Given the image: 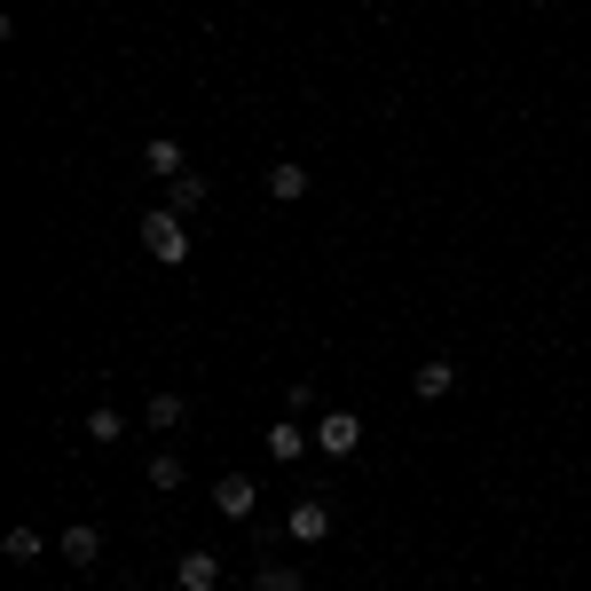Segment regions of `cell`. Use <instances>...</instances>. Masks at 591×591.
Returning <instances> with one entry per match:
<instances>
[{"mask_svg": "<svg viewBox=\"0 0 591 591\" xmlns=\"http://www.w3.org/2000/svg\"><path fill=\"white\" fill-rule=\"evenodd\" d=\"M284 537H292V544H323V537H331V504H323V497H292Z\"/></svg>", "mask_w": 591, "mask_h": 591, "instance_id": "2", "label": "cell"}, {"mask_svg": "<svg viewBox=\"0 0 591 591\" xmlns=\"http://www.w3.org/2000/svg\"><path fill=\"white\" fill-rule=\"evenodd\" d=\"M300 442H308L300 427H269V458H277V465H292V458H300Z\"/></svg>", "mask_w": 591, "mask_h": 591, "instance_id": "15", "label": "cell"}, {"mask_svg": "<svg viewBox=\"0 0 591 591\" xmlns=\"http://www.w3.org/2000/svg\"><path fill=\"white\" fill-rule=\"evenodd\" d=\"M213 504H221L229 521H252V504H261V489H252L244 473H229V481H213Z\"/></svg>", "mask_w": 591, "mask_h": 591, "instance_id": "5", "label": "cell"}, {"mask_svg": "<svg viewBox=\"0 0 591 591\" xmlns=\"http://www.w3.org/2000/svg\"><path fill=\"white\" fill-rule=\"evenodd\" d=\"M450 387H458V363H442V355H434V363H418V371H410V394H418V402H442Z\"/></svg>", "mask_w": 591, "mask_h": 591, "instance_id": "6", "label": "cell"}, {"mask_svg": "<svg viewBox=\"0 0 591 591\" xmlns=\"http://www.w3.org/2000/svg\"><path fill=\"white\" fill-rule=\"evenodd\" d=\"M182 418H190V402H182V394H150V427H158V434H174Z\"/></svg>", "mask_w": 591, "mask_h": 591, "instance_id": "11", "label": "cell"}, {"mask_svg": "<svg viewBox=\"0 0 591 591\" xmlns=\"http://www.w3.org/2000/svg\"><path fill=\"white\" fill-rule=\"evenodd\" d=\"M0 560L32 568V560H40V529H9V537H0Z\"/></svg>", "mask_w": 591, "mask_h": 591, "instance_id": "10", "label": "cell"}, {"mask_svg": "<svg viewBox=\"0 0 591 591\" xmlns=\"http://www.w3.org/2000/svg\"><path fill=\"white\" fill-rule=\"evenodd\" d=\"M174 575H182V591H221V560L213 552H182Z\"/></svg>", "mask_w": 591, "mask_h": 591, "instance_id": "7", "label": "cell"}, {"mask_svg": "<svg viewBox=\"0 0 591 591\" xmlns=\"http://www.w3.org/2000/svg\"><path fill=\"white\" fill-rule=\"evenodd\" d=\"M142 166H150L158 182H174V174H190V158H182V142H174V134H150V142H142Z\"/></svg>", "mask_w": 591, "mask_h": 591, "instance_id": "4", "label": "cell"}, {"mask_svg": "<svg viewBox=\"0 0 591 591\" xmlns=\"http://www.w3.org/2000/svg\"><path fill=\"white\" fill-rule=\"evenodd\" d=\"M150 489H182V458H174V450L150 458Z\"/></svg>", "mask_w": 591, "mask_h": 591, "instance_id": "16", "label": "cell"}, {"mask_svg": "<svg viewBox=\"0 0 591 591\" xmlns=\"http://www.w3.org/2000/svg\"><path fill=\"white\" fill-rule=\"evenodd\" d=\"M142 252H150V261H166V269H182V261H190V229H182L174 206L142 213Z\"/></svg>", "mask_w": 591, "mask_h": 591, "instance_id": "1", "label": "cell"}, {"mask_svg": "<svg viewBox=\"0 0 591 591\" xmlns=\"http://www.w3.org/2000/svg\"><path fill=\"white\" fill-rule=\"evenodd\" d=\"M269 198H277V206H300V198H308L300 158H277V166H269Z\"/></svg>", "mask_w": 591, "mask_h": 591, "instance_id": "9", "label": "cell"}, {"mask_svg": "<svg viewBox=\"0 0 591 591\" xmlns=\"http://www.w3.org/2000/svg\"><path fill=\"white\" fill-rule=\"evenodd\" d=\"M119 434H127V418H119L111 402H103V410H88V442H103V450H111Z\"/></svg>", "mask_w": 591, "mask_h": 591, "instance_id": "12", "label": "cell"}, {"mask_svg": "<svg viewBox=\"0 0 591 591\" xmlns=\"http://www.w3.org/2000/svg\"><path fill=\"white\" fill-rule=\"evenodd\" d=\"M166 190H174V213H198L206 206V174H174Z\"/></svg>", "mask_w": 591, "mask_h": 591, "instance_id": "13", "label": "cell"}, {"mask_svg": "<svg viewBox=\"0 0 591 591\" xmlns=\"http://www.w3.org/2000/svg\"><path fill=\"white\" fill-rule=\"evenodd\" d=\"M252 591H300V568H284V560H269L261 575H252Z\"/></svg>", "mask_w": 591, "mask_h": 591, "instance_id": "14", "label": "cell"}, {"mask_svg": "<svg viewBox=\"0 0 591 591\" xmlns=\"http://www.w3.org/2000/svg\"><path fill=\"white\" fill-rule=\"evenodd\" d=\"M63 591H71V583H63Z\"/></svg>", "mask_w": 591, "mask_h": 591, "instance_id": "17", "label": "cell"}, {"mask_svg": "<svg viewBox=\"0 0 591 591\" xmlns=\"http://www.w3.org/2000/svg\"><path fill=\"white\" fill-rule=\"evenodd\" d=\"M56 552H63V560H71V568H96V560H103V537H96V529H88V521H71V529H63V544H56Z\"/></svg>", "mask_w": 591, "mask_h": 591, "instance_id": "8", "label": "cell"}, {"mask_svg": "<svg viewBox=\"0 0 591 591\" xmlns=\"http://www.w3.org/2000/svg\"><path fill=\"white\" fill-rule=\"evenodd\" d=\"M315 442H323L331 458H355V442H363V418H355V410H323V418H315Z\"/></svg>", "mask_w": 591, "mask_h": 591, "instance_id": "3", "label": "cell"}]
</instances>
